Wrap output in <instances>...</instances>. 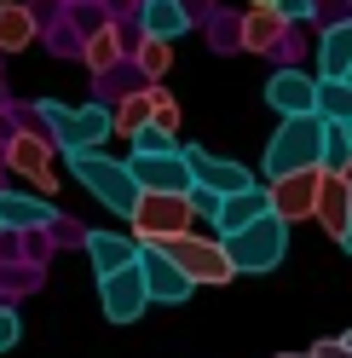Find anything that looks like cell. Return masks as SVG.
<instances>
[{"mask_svg":"<svg viewBox=\"0 0 352 358\" xmlns=\"http://www.w3.org/2000/svg\"><path fill=\"white\" fill-rule=\"evenodd\" d=\"M312 168H323V122L318 116L283 122L266 145V179H289V173H312Z\"/></svg>","mask_w":352,"mask_h":358,"instance_id":"6da1fadb","label":"cell"},{"mask_svg":"<svg viewBox=\"0 0 352 358\" xmlns=\"http://www.w3.org/2000/svg\"><path fill=\"white\" fill-rule=\"evenodd\" d=\"M35 116H41V127H47V139L58 145V150H98L104 139H110V110L104 104H87V110H70V104H58V99H41L35 104Z\"/></svg>","mask_w":352,"mask_h":358,"instance_id":"7a4b0ae2","label":"cell"},{"mask_svg":"<svg viewBox=\"0 0 352 358\" xmlns=\"http://www.w3.org/2000/svg\"><path fill=\"white\" fill-rule=\"evenodd\" d=\"M145 249H156L162 260H173V272H179L191 289H196V283H231V278H237L219 237H196V231H185V237H168V243H145Z\"/></svg>","mask_w":352,"mask_h":358,"instance_id":"3957f363","label":"cell"},{"mask_svg":"<svg viewBox=\"0 0 352 358\" xmlns=\"http://www.w3.org/2000/svg\"><path fill=\"white\" fill-rule=\"evenodd\" d=\"M70 173L98 196L110 214H122V220L133 214L139 185H133V173H127V162H116V156H104V150H75V156H70Z\"/></svg>","mask_w":352,"mask_h":358,"instance_id":"277c9868","label":"cell"},{"mask_svg":"<svg viewBox=\"0 0 352 358\" xmlns=\"http://www.w3.org/2000/svg\"><path fill=\"white\" fill-rule=\"evenodd\" d=\"M283 255H289V226L283 220H254L249 231H237L226 237V260H231V272H243V278H260V272H277Z\"/></svg>","mask_w":352,"mask_h":358,"instance_id":"5b68a950","label":"cell"},{"mask_svg":"<svg viewBox=\"0 0 352 358\" xmlns=\"http://www.w3.org/2000/svg\"><path fill=\"white\" fill-rule=\"evenodd\" d=\"M127 226H133V243H168V237H185L196 220H191V191L185 196H156V191H139L133 214H127Z\"/></svg>","mask_w":352,"mask_h":358,"instance_id":"8992f818","label":"cell"},{"mask_svg":"<svg viewBox=\"0 0 352 358\" xmlns=\"http://www.w3.org/2000/svg\"><path fill=\"white\" fill-rule=\"evenodd\" d=\"M266 208L272 220H283V226H300V220L318 214V191H323V168L312 173H289V179H266Z\"/></svg>","mask_w":352,"mask_h":358,"instance_id":"52a82bcc","label":"cell"},{"mask_svg":"<svg viewBox=\"0 0 352 358\" xmlns=\"http://www.w3.org/2000/svg\"><path fill=\"white\" fill-rule=\"evenodd\" d=\"M127 173H133L139 191H156V196H185L191 191V168H185V150H162V156H127Z\"/></svg>","mask_w":352,"mask_h":358,"instance_id":"ba28073f","label":"cell"},{"mask_svg":"<svg viewBox=\"0 0 352 358\" xmlns=\"http://www.w3.org/2000/svg\"><path fill=\"white\" fill-rule=\"evenodd\" d=\"M185 150V168H191V185H203L214 196H243L254 191V173L243 162H226V156H208V150H196V145H179Z\"/></svg>","mask_w":352,"mask_h":358,"instance_id":"9c48e42d","label":"cell"},{"mask_svg":"<svg viewBox=\"0 0 352 358\" xmlns=\"http://www.w3.org/2000/svg\"><path fill=\"white\" fill-rule=\"evenodd\" d=\"M98 301H104V318H110V324H133V318H145L150 295H145L139 260L127 266V272H116V278H98Z\"/></svg>","mask_w":352,"mask_h":358,"instance_id":"30bf717a","label":"cell"},{"mask_svg":"<svg viewBox=\"0 0 352 358\" xmlns=\"http://www.w3.org/2000/svg\"><path fill=\"white\" fill-rule=\"evenodd\" d=\"M266 104L277 110L283 122H295V116H318V81H312V76H300L295 64H289V70H277V76L266 81Z\"/></svg>","mask_w":352,"mask_h":358,"instance_id":"8fae6325","label":"cell"},{"mask_svg":"<svg viewBox=\"0 0 352 358\" xmlns=\"http://www.w3.org/2000/svg\"><path fill=\"white\" fill-rule=\"evenodd\" d=\"M6 162H12V173L35 179V191H41V196L58 185V179H52V139H47V133H12Z\"/></svg>","mask_w":352,"mask_h":358,"instance_id":"7c38bea8","label":"cell"},{"mask_svg":"<svg viewBox=\"0 0 352 358\" xmlns=\"http://www.w3.org/2000/svg\"><path fill=\"white\" fill-rule=\"evenodd\" d=\"M139 278H145V295L162 301V306H179L191 295V283L173 272V260H162L156 249H139Z\"/></svg>","mask_w":352,"mask_h":358,"instance_id":"4fadbf2b","label":"cell"},{"mask_svg":"<svg viewBox=\"0 0 352 358\" xmlns=\"http://www.w3.org/2000/svg\"><path fill=\"white\" fill-rule=\"evenodd\" d=\"M87 255H93V272L98 278H116L139 260V243L122 237V231H87Z\"/></svg>","mask_w":352,"mask_h":358,"instance_id":"5bb4252c","label":"cell"},{"mask_svg":"<svg viewBox=\"0 0 352 358\" xmlns=\"http://www.w3.org/2000/svg\"><path fill=\"white\" fill-rule=\"evenodd\" d=\"M139 29H145V41H179L185 29H191V12H185V0H145L139 6Z\"/></svg>","mask_w":352,"mask_h":358,"instance_id":"9a60e30c","label":"cell"},{"mask_svg":"<svg viewBox=\"0 0 352 358\" xmlns=\"http://www.w3.org/2000/svg\"><path fill=\"white\" fill-rule=\"evenodd\" d=\"M52 203L47 196H29V191H0V226L6 231H35V226H52Z\"/></svg>","mask_w":352,"mask_h":358,"instance_id":"2e32d148","label":"cell"},{"mask_svg":"<svg viewBox=\"0 0 352 358\" xmlns=\"http://www.w3.org/2000/svg\"><path fill=\"white\" fill-rule=\"evenodd\" d=\"M318 226L329 231V237H346V220H352V185H346V179H335V173H323V191H318Z\"/></svg>","mask_w":352,"mask_h":358,"instance_id":"e0dca14e","label":"cell"},{"mask_svg":"<svg viewBox=\"0 0 352 358\" xmlns=\"http://www.w3.org/2000/svg\"><path fill=\"white\" fill-rule=\"evenodd\" d=\"M346 70H352V17H341L318 41V81H346Z\"/></svg>","mask_w":352,"mask_h":358,"instance_id":"ac0fdd59","label":"cell"},{"mask_svg":"<svg viewBox=\"0 0 352 358\" xmlns=\"http://www.w3.org/2000/svg\"><path fill=\"white\" fill-rule=\"evenodd\" d=\"M272 208H266V191H243V196H226V203H219V220H214V226H219V243H226V237H237V231H249L254 226V220H266Z\"/></svg>","mask_w":352,"mask_h":358,"instance_id":"d6986e66","label":"cell"},{"mask_svg":"<svg viewBox=\"0 0 352 358\" xmlns=\"http://www.w3.org/2000/svg\"><path fill=\"white\" fill-rule=\"evenodd\" d=\"M243 47L249 52H283V47H295V41H289V24H283L277 12H249L243 17Z\"/></svg>","mask_w":352,"mask_h":358,"instance_id":"ffe728a7","label":"cell"},{"mask_svg":"<svg viewBox=\"0 0 352 358\" xmlns=\"http://www.w3.org/2000/svg\"><path fill=\"white\" fill-rule=\"evenodd\" d=\"M145 127H150V87L127 93L116 110H110V133H122V139H139Z\"/></svg>","mask_w":352,"mask_h":358,"instance_id":"44dd1931","label":"cell"},{"mask_svg":"<svg viewBox=\"0 0 352 358\" xmlns=\"http://www.w3.org/2000/svg\"><path fill=\"white\" fill-rule=\"evenodd\" d=\"M29 41H35V12L6 0V6H0V52H24Z\"/></svg>","mask_w":352,"mask_h":358,"instance_id":"7402d4cb","label":"cell"},{"mask_svg":"<svg viewBox=\"0 0 352 358\" xmlns=\"http://www.w3.org/2000/svg\"><path fill=\"white\" fill-rule=\"evenodd\" d=\"M81 58H87V70H93V76H110L122 64V35L110 29V24L93 29V35H87V47H81Z\"/></svg>","mask_w":352,"mask_h":358,"instance_id":"603a6c76","label":"cell"},{"mask_svg":"<svg viewBox=\"0 0 352 358\" xmlns=\"http://www.w3.org/2000/svg\"><path fill=\"white\" fill-rule=\"evenodd\" d=\"M318 122L352 127V87L346 81H318Z\"/></svg>","mask_w":352,"mask_h":358,"instance_id":"cb8c5ba5","label":"cell"},{"mask_svg":"<svg viewBox=\"0 0 352 358\" xmlns=\"http://www.w3.org/2000/svg\"><path fill=\"white\" fill-rule=\"evenodd\" d=\"M150 133H162V139L179 133V99L162 93V87H150Z\"/></svg>","mask_w":352,"mask_h":358,"instance_id":"d4e9b609","label":"cell"},{"mask_svg":"<svg viewBox=\"0 0 352 358\" xmlns=\"http://www.w3.org/2000/svg\"><path fill=\"white\" fill-rule=\"evenodd\" d=\"M352 168V145H346V127L323 122V173H346Z\"/></svg>","mask_w":352,"mask_h":358,"instance_id":"484cf974","label":"cell"},{"mask_svg":"<svg viewBox=\"0 0 352 358\" xmlns=\"http://www.w3.org/2000/svg\"><path fill=\"white\" fill-rule=\"evenodd\" d=\"M133 64H139V70H145L150 81H156V76H168V64H173V47H168V41H139Z\"/></svg>","mask_w":352,"mask_h":358,"instance_id":"4316f807","label":"cell"},{"mask_svg":"<svg viewBox=\"0 0 352 358\" xmlns=\"http://www.w3.org/2000/svg\"><path fill=\"white\" fill-rule=\"evenodd\" d=\"M219 203H226V196H214V191H203V185H191V220H219Z\"/></svg>","mask_w":352,"mask_h":358,"instance_id":"83f0119b","label":"cell"},{"mask_svg":"<svg viewBox=\"0 0 352 358\" xmlns=\"http://www.w3.org/2000/svg\"><path fill=\"white\" fill-rule=\"evenodd\" d=\"M312 12H318V0H277V17H283L289 29H295V24H306Z\"/></svg>","mask_w":352,"mask_h":358,"instance_id":"f1b7e54d","label":"cell"},{"mask_svg":"<svg viewBox=\"0 0 352 358\" xmlns=\"http://www.w3.org/2000/svg\"><path fill=\"white\" fill-rule=\"evenodd\" d=\"M133 150H139V156H162V150H179V139H162V133H150V127H145L139 139H133Z\"/></svg>","mask_w":352,"mask_h":358,"instance_id":"f546056e","label":"cell"},{"mask_svg":"<svg viewBox=\"0 0 352 358\" xmlns=\"http://www.w3.org/2000/svg\"><path fill=\"white\" fill-rule=\"evenodd\" d=\"M17 335H24L17 312H12V306H0V352H12V347H17Z\"/></svg>","mask_w":352,"mask_h":358,"instance_id":"4dcf8cb0","label":"cell"},{"mask_svg":"<svg viewBox=\"0 0 352 358\" xmlns=\"http://www.w3.org/2000/svg\"><path fill=\"white\" fill-rule=\"evenodd\" d=\"M312 358H352V347H346V341H318Z\"/></svg>","mask_w":352,"mask_h":358,"instance_id":"1f68e13d","label":"cell"},{"mask_svg":"<svg viewBox=\"0 0 352 358\" xmlns=\"http://www.w3.org/2000/svg\"><path fill=\"white\" fill-rule=\"evenodd\" d=\"M341 249H346V255H352V220H346V237H341Z\"/></svg>","mask_w":352,"mask_h":358,"instance_id":"d6a6232c","label":"cell"},{"mask_svg":"<svg viewBox=\"0 0 352 358\" xmlns=\"http://www.w3.org/2000/svg\"><path fill=\"white\" fill-rule=\"evenodd\" d=\"M277 358H312V352H277Z\"/></svg>","mask_w":352,"mask_h":358,"instance_id":"836d02e7","label":"cell"},{"mask_svg":"<svg viewBox=\"0 0 352 358\" xmlns=\"http://www.w3.org/2000/svg\"><path fill=\"white\" fill-rule=\"evenodd\" d=\"M346 145H352V127H346Z\"/></svg>","mask_w":352,"mask_h":358,"instance_id":"e575fe53","label":"cell"},{"mask_svg":"<svg viewBox=\"0 0 352 358\" xmlns=\"http://www.w3.org/2000/svg\"><path fill=\"white\" fill-rule=\"evenodd\" d=\"M346 87H352V70H346Z\"/></svg>","mask_w":352,"mask_h":358,"instance_id":"d590c367","label":"cell"},{"mask_svg":"<svg viewBox=\"0 0 352 358\" xmlns=\"http://www.w3.org/2000/svg\"><path fill=\"white\" fill-rule=\"evenodd\" d=\"M0 231H6V226H0Z\"/></svg>","mask_w":352,"mask_h":358,"instance_id":"8d00e7d4","label":"cell"}]
</instances>
